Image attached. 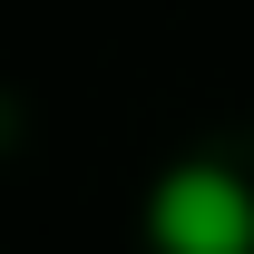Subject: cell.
I'll use <instances>...</instances> for the list:
<instances>
[{"instance_id":"1","label":"cell","mask_w":254,"mask_h":254,"mask_svg":"<svg viewBox=\"0 0 254 254\" xmlns=\"http://www.w3.org/2000/svg\"><path fill=\"white\" fill-rule=\"evenodd\" d=\"M147 235L166 254H245L254 245V205H245V186L225 166H176L157 186V205H147Z\"/></svg>"}]
</instances>
